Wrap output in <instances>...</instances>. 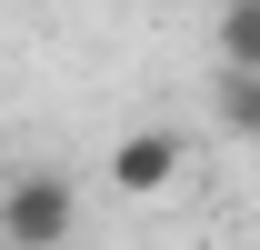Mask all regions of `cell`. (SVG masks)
Returning <instances> with one entry per match:
<instances>
[{
  "label": "cell",
  "mask_w": 260,
  "mask_h": 250,
  "mask_svg": "<svg viewBox=\"0 0 260 250\" xmlns=\"http://www.w3.org/2000/svg\"><path fill=\"white\" fill-rule=\"evenodd\" d=\"M80 230V190L60 170H10L0 180V250H70Z\"/></svg>",
  "instance_id": "obj_1"
},
{
  "label": "cell",
  "mask_w": 260,
  "mask_h": 250,
  "mask_svg": "<svg viewBox=\"0 0 260 250\" xmlns=\"http://www.w3.org/2000/svg\"><path fill=\"white\" fill-rule=\"evenodd\" d=\"M180 130H130L120 150H110V190H130V200H160L170 180H180Z\"/></svg>",
  "instance_id": "obj_2"
},
{
  "label": "cell",
  "mask_w": 260,
  "mask_h": 250,
  "mask_svg": "<svg viewBox=\"0 0 260 250\" xmlns=\"http://www.w3.org/2000/svg\"><path fill=\"white\" fill-rule=\"evenodd\" d=\"M210 50H220V70H260V0H230Z\"/></svg>",
  "instance_id": "obj_3"
},
{
  "label": "cell",
  "mask_w": 260,
  "mask_h": 250,
  "mask_svg": "<svg viewBox=\"0 0 260 250\" xmlns=\"http://www.w3.org/2000/svg\"><path fill=\"white\" fill-rule=\"evenodd\" d=\"M210 100H220V130L260 140V70H220V80H210Z\"/></svg>",
  "instance_id": "obj_4"
}]
</instances>
